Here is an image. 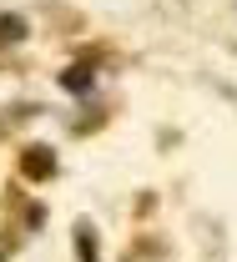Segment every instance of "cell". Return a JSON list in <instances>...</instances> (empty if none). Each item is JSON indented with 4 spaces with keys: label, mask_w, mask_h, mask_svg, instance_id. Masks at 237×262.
Wrapping results in <instances>:
<instances>
[{
    "label": "cell",
    "mask_w": 237,
    "mask_h": 262,
    "mask_svg": "<svg viewBox=\"0 0 237 262\" xmlns=\"http://www.w3.org/2000/svg\"><path fill=\"white\" fill-rule=\"evenodd\" d=\"M51 166H56V157H51L46 146H35V151H26V171H31V177H51Z\"/></svg>",
    "instance_id": "6da1fadb"
}]
</instances>
